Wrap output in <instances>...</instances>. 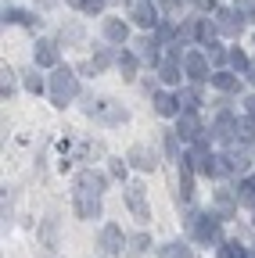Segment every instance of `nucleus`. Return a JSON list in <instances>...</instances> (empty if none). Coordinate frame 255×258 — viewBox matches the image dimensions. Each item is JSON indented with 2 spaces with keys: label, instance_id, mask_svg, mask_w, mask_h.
Here are the masks:
<instances>
[{
  "label": "nucleus",
  "instance_id": "1",
  "mask_svg": "<svg viewBox=\"0 0 255 258\" xmlns=\"http://www.w3.org/2000/svg\"><path fill=\"white\" fill-rule=\"evenodd\" d=\"M101 190H105V176L79 172L76 190H72V208H76L79 219H97L101 215Z\"/></svg>",
  "mask_w": 255,
  "mask_h": 258
},
{
  "label": "nucleus",
  "instance_id": "2",
  "mask_svg": "<svg viewBox=\"0 0 255 258\" xmlns=\"http://www.w3.org/2000/svg\"><path fill=\"white\" fill-rule=\"evenodd\" d=\"M79 93V83H76V76H72V69H54V76H50V101L54 104H69L72 97Z\"/></svg>",
  "mask_w": 255,
  "mask_h": 258
},
{
  "label": "nucleus",
  "instance_id": "3",
  "mask_svg": "<svg viewBox=\"0 0 255 258\" xmlns=\"http://www.w3.org/2000/svg\"><path fill=\"white\" fill-rule=\"evenodd\" d=\"M187 222H190L194 240H201V244H216V240H219V219H216L212 212H209V215H190Z\"/></svg>",
  "mask_w": 255,
  "mask_h": 258
},
{
  "label": "nucleus",
  "instance_id": "4",
  "mask_svg": "<svg viewBox=\"0 0 255 258\" xmlns=\"http://www.w3.org/2000/svg\"><path fill=\"white\" fill-rule=\"evenodd\" d=\"M183 72L194 79V83H205V79H212L209 76V54H201V50H190V54H183Z\"/></svg>",
  "mask_w": 255,
  "mask_h": 258
},
{
  "label": "nucleus",
  "instance_id": "5",
  "mask_svg": "<svg viewBox=\"0 0 255 258\" xmlns=\"http://www.w3.org/2000/svg\"><path fill=\"white\" fill-rule=\"evenodd\" d=\"M83 108H86L90 118H101V122H126V111L115 108L112 101H86Z\"/></svg>",
  "mask_w": 255,
  "mask_h": 258
},
{
  "label": "nucleus",
  "instance_id": "6",
  "mask_svg": "<svg viewBox=\"0 0 255 258\" xmlns=\"http://www.w3.org/2000/svg\"><path fill=\"white\" fill-rule=\"evenodd\" d=\"M126 205H130V212H133L140 222H147V219H151V208H147V201H144V186H140V183L126 186Z\"/></svg>",
  "mask_w": 255,
  "mask_h": 258
},
{
  "label": "nucleus",
  "instance_id": "7",
  "mask_svg": "<svg viewBox=\"0 0 255 258\" xmlns=\"http://www.w3.org/2000/svg\"><path fill=\"white\" fill-rule=\"evenodd\" d=\"M130 18H133L140 29H155L158 22H162V18H158V11L147 4V0H133V8H130Z\"/></svg>",
  "mask_w": 255,
  "mask_h": 258
},
{
  "label": "nucleus",
  "instance_id": "8",
  "mask_svg": "<svg viewBox=\"0 0 255 258\" xmlns=\"http://www.w3.org/2000/svg\"><path fill=\"white\" fill-rule=\"evenodd\" d=\"M122 244H126V237H122V230L115 222H108L105 230H101V240H97V247L105 251V254H119L122 251Z\"/></svg>",
  "mask_w": 255,
  "mask_h": 258
},
{
  "label": "nucleus",
  "instance_id": "9",
  "mask_svg": "<svg viewBox=\"0 0 255 258\" xmlns=\"http://www.w3.org/2000/svg\"><path fill=\"white\" fill-rule=\"evenodd\" d=\"M241 25H244V15H237V11H216V29L223 32V36H237Z\"/></svg>",
  "mask_w": 255,
  "mask_h": 258
},
{
  "label": "nucleus",
  "instance_id": "10",
  "mask_svg": "<svg viewBox=\"0 0 255 258\" xmlns=\"http://www.w3.org/2000/svg\"><path fill=\"white\" fill-rule=\"evenodd\" d=\"M176 133H180L183 140H190V144L201 140V122H198V115H194V111H183L180 122H176Z\"/></svg>",
  "mask_w": 255,
  "mask_h": 258
},
{
  "label": "nucleus",
  "instance_id": "11",
  "mask_svg": "<svg viewBox=\"0 0 255 258\" xmlns=\"http://www.w3.org/2000/svg\"><path fill=\"white\" fill-rule=\"evenodd\" d=\"M180 93H166V90H158L155 93V111L158 115H180Z\"/></svg>",
  "mask_w": 255,
  "mask_h": 258
},
{
  "label": "nucleus",
  "instance_id": "12",
  "mask_svg": "<svg viewBox=\"0 0 255 258\" xmlns=\"http://www.w3.org/2000/svg\"><path fill=\"white\" fill-rule=\"evenodd\" d=\"M130 161H133L137 169H144V172H147V169H155V165H158V154H155L151 147L137 144V147H130Z\"/></svg>",
  "mask_w": 255,
  "mask_h": 258
},
{
  "label": "nucleus",
  "instance_id": "13",
  "mask_svg": "<svg viewBox=\"0 0 255 258\" xmlns=\"http://www.w3.org/2000/svg\"><path fill=\"white\" fill-rule=\"evenodd\" d=\"M36 64H43V69H58V47L50 40L36 43Z\"/></svg>",
  "mask_w": 255,
  "mask_h": 258
},
{
  "label": "nucleus",
  "instance_id": "14",
  "mask_svg": "<svg viewBox=\"0 0 255 258\" xmlns=\"http://www.w3.org/2000/svg\"><path fill=\"white\" fill-rule=\"evenodd\" d=\"M105 36H108L112 43H126L130 29H126V22H119V18H108V22H105Z\"/></svg>",
  "mask_w": 255,
  "mask_h": 258
},
{
  "label": "nucleus",
  "instance_id": "15",
  "mask_svg": "<svg viewBox=\"0 0 255 258\" xmlns=\"http://www.w3.org/2000/svg\"><path fill=\"white\" fill-rule=\"evenodd\" d=\"M4 22H15V25H36V18L22 11V8H4Z\"/></svg>",
  "mask_w": 255,
  "mask_h": 258
},
{
  "label": "nucleus",
  "instance_id": "16",
  "mask_svg": "<svg viewBox=\"0 0 255 258\" xmlns=\"http://www.w3.org/2000/svg\"><path fill=\"white\" fill-rule=\"evenodd\" d=\"M212 86L216 90H237V76H230V72H212Z\"/></svg>",
  "mask_w": 255,
  "mask_h": 258
},
{
  "label": "nucleus",
  "instance_id": "17",
  "mask_svg": "<svg viewBox=\"0 0 255 258\" xmlns=\"http://www.w3.org/2000/svg\"><path fill=\"white\" fill-rule=\"evenodd\" d=\"M158 254L162 258H194L187 244H166V247H158Z\"/></svg>",
  "mask_w": 255,
  "mask_h": 258
},
{
  "label": "nucleus",
  "instance_id": "18",
  "mask_svg": "<svg viewBox=\"0 0 255 258\" xmlns=\"http://www.w3.org/2000/svg\"><path fill=\"white\" fill-rule=\"evenodd\" d=\"M69 4H72L76 11H86V15H97V11L105 8V0H69Z\"/></svg>",
  "mask_w": 255,
  "mask_h": 258
},
{
  "label": "nucleus",
  "instance_id": "19",
  "mask_svg": "<svg viewBox=\"0 0 255 258\" xmlns=\"http://www.w3.org/2000/svg\"><path fill=\"white\" fill-rule=\"evenodd\" d=\"M237 190H241V194H237V201H241V205H255V179H244Z\"/></svg>",
  "mask_w": 255,
  "mask_h": 258
},
{
  "label": "nucleus",
  "instance_id": "20",
  "mask_svg": "<svg viewBox=\"0 0 255 258\" xmlns=\"http://www.w3.org/2000/svg\"><path fill=\"white\" fill-rule=\"evenodd\" d=\"M234 11L244 15V22H255V0H234Z\"/></svg>",
  "mask_w": 255,
  "mask_h": 258
},
{
  "label": "nucleus",
  "instance_id": "21",
  "mask_svg": "<svg viewBox=\"0 0 255 258\" xmlns=\"http://www.w3.org/2000/svg\"><path fill=\"white\" fill-rule=\"evenodd\" d=\"M227 61L234 64V69H237V72H248V64H251V61L244 57V50H230V54H227Z\"/></svg>",
  "mask_w": 255,
  "mask_h": 258
},
{
  "label": "nucleus",
  "instance_id": "22",
  "mask_svg": "<svg viewBox=\"0 0 255 258\" xmlns=\"http://www.w3.org/2000/svg\"><path fill=\"white\" fill-rule=\"evenodd\" d=\"M219 258H248V254H244V247H241V244H234V240H230V244H223V247H219Z\"/></svg>",
  "mask_w": 255,
  "mask_h": 258
},
{
  "label": "nucleus",
  "instance_id": "23",
  "mask_svg": "<svg viewBox=\"0 0 255 258\" xmlns=\"http://www.w3.org/2000/svg\"><path fill=\"white\" fill-rule=\"evenodd\" d=\"M140 47H144V50H140V57H144V61H151V64H158V43H155V40H144Z\"/></svg>",
  "mask_w": 255,
  "mask_h": 258
},
{
  "label": "nucleus",
  "instance_id": "24",
  "mask_svg": "<svg viewBox=\"0 0 255 258\" xmlns=\"http://www.w3.org/2000/svg\"><path fill=\"white\" fill-rule=\"evenodd\" d=\"M180 104H183V111H194V108H198V93H194V90H183V93H180Z\"/></svg>",
  "mask_w": 255,
  "mask_h": 258
},
{
  "label": "nucleus",
  "instance_id": "25",
  "mask_svg": "<svg viewBox=\"0 0 255 258\" xmlns=\"http://www.w3.org/2000/svg\"><path fill=\"white\" fill-rule=\"evenodd\" d=\"M108 61H112V54H108V50H101L97 57H93V61H90V69H93V72H101V69H105V64H108Z\"/></svg>",
  "mask_w": 255,
  "mask_h": 258
},
{
  "label": "nucleus",
  "instance_id": "26",
  "mask_svg": "<svg viewBox=\"0 0 255 258\" xmlns=\"http://www.w3.org/2000/svg\"><path fill=\"white\" fill-rule=\"evenodd\" d=\"M119 64H122V72L130 76V72L137 69V57H133V54H122V57H119Z\"/></svg>",
  "mask_w": 255,
  "mask_h": 258
},
{
  "label": "nucleus",
  "instance_id": "27",
  "mask_svg": "<svg viewBox=\"0 0 255 258\" xmlns=\"http://www.w3.org/2000/svg\"><path fill=\"white\" fill-rule=\"evenodd\" d=\"M205 54H209V57H212L216 64H223V57H227V54H223V47H219V43H209V50H205Z\"/></svg>",
  "mask_w": 255,
  "mask_h": 258
},
{
  "label": "nucleus",
  "instance_id": "28",
  "mask_svg": "<svg viewBox=\"0 0 255 258\" xmlns=\"http://www.w3.org/2000/svg\"><path fill=\"white\" fill-rule=\"evenodd\" d=\"M25 86H29V90H33V93H43V79H40L36 72H33V76H29V79H25Z\"/></svg>",
  "mask_w": 255,
  "mask_h": 258
},
{
  "label": "nucleus",
  "instance_id": "29",
  "mask_svg": "<svg viewBox=\"0 0 255 258\" xmlns=\"http://www.w3.org/2000/svg\"><path fill=\"white\" fill-rule=\"evenodd\" d=\"M173 32H176V25H173V22H158V36H162V40H169Z\"/></svg>",
  "mask_w": 255,
  "mask_h": 258
},
{
  "label": "nucleus",
  "instance_id": "30",
  "mask_svg": "<svg viewBox=\"0 0 255 258\" xmlns=\"http://www.w3.org/2000/svg\"><path fill=\"white\" fill-rule=\"evenodd\" d=\"M209 36H212V25H209V22H198V40L209 43Z\"/></svg>",
  "mask_w": 255,
  "mask_h": 258
},
{
  "label": "nucleus",
  "instance_id": "31",
  "mask_svg": "<svg viewBox=\"0 0 255 258\" xmlns=\"http://www.w3.org/2000/svg\"><path fill=\"white\" fill-rule=\"evenodd\" d=\"M147 247V237H133V254H140Z\"/></svg>",
  "mask_w": 255,
  "mask_h": 258
},
{
  "label": "nucleus",
  "instance_id": "32",
  "mask_svg": "<svg viewBox=\"0 0 255 258\" xmlns=\"http://www.w3.org/2000/svg\"><path fill=\"white\" fill-rule=\"evenodd\" d=\"M166 151H169V154H176V137H173V133L166 137Z\"/></svg>",
  "mask_w": 255,
  "mask_h": 258
},
{
  "label": "nucleus",
  "instance_id": "33",
  "mask_svg": "<svg viewBox=\"0 0 255 258\" xmlns=\"http://www.w3.org/2000/svg\"><path fill=\"white\" fill-rule=\"evenodd\" d=\"M194 4H198V8H205V11H212V8H216V0H194Z\"/></svg>",
  "mask_w": 255,
  "mask_h": 258
},
{
  "label": "nucleus",
  "instance_id": "34",
  "mask_svg": "<svg viewBox=\"0 0 255 258\" xmlns=\"http://www.w3.org/2000/svg\"><path fill=\"white\" fill-rule=\"evenodd\" d=\"M244 104H248V115L255 118V97H248V101H244Z\"/></svg>",
  "mask_w": 255,
  "mask_h": 258
},
{
  "label": "nucleus",
  "instance_id": "35",
  "mask_svg": "<svg viewBox=\"0 0 255 258\" xmlns=\"http://www.w3.org/2000/svg\"><path fill=\"white\" fill-rule=\"evenodd\" d=\"M248 79H251V83H255V61H251V64H248Z\"/></svg>",
  "mask_w": 255,
  "mask_h": 258
}]
</instances>
